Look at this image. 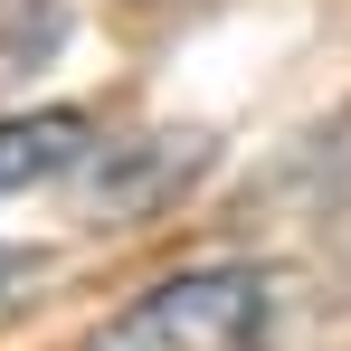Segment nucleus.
<instances>
[{"label":"nucleus","mask_w":351,"mask_h":351,"mask_svg":"<svg viewBox=\"0 0 351 351\" xmlns=\"http://www.w3.org/2000/svg\"><path fill=\"white\" fill-rule=\"evenodd\" d=\"M143 10H152V0H143Z\"/></svg>","instance_id":"nucleus-4"},{"label":"nucleus","mask_w":351,"mask_h":351,"mask_svg":"<svg viewBox=\"0 0 351 351\" xmlns=\"http://www.w3.org/2000/svg\"><path fill=\"white\" fill-rule=\"evenodd\" d=\"M29 285H38V256H29V247H0V304L29 294Z\"/></svg>","instance_id":"nucleus-3"},{"label":"nucleus","mask_w":351,"mask_h":351,"mask_svg":"<svg viewBox=\"0 0 351 351\" xmlns=\"http://www.w3.org/2000/svg\"><path fill=\"white\" fill-rule=\"evenodd\" d=\"M86 351H276V276L256 266H180L114 304Z\"/></svg>","instance_id":"nucleus-1"},{"label":"nucleus","mask_w":351,"mask_h":351,"mask_svg":"<svg viewBox=\"0 0 351 351\" xmlns=\"http://www.w3.org/2000/svg\"><path fill=\"white\" fill-rule=\"evenodd\" d=\"M86 152H95V123L66 114V105H48V114H10V123H0V199L86 171Z\"/></svg>","instance_id":"nucleus-2"}]
</instances>
